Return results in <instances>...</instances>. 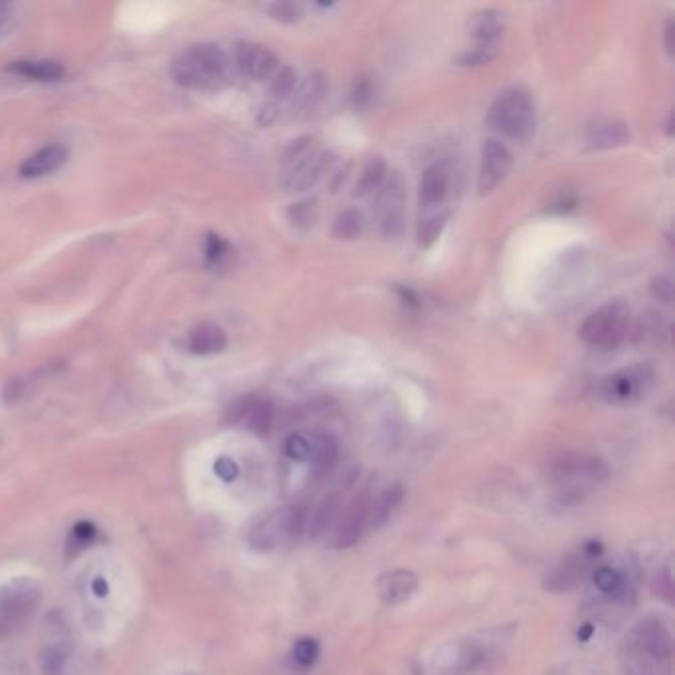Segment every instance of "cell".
<instances>
[{"instance_id":"cell-1","label":"cell","mask_w":675,"mask_h":675,"mask_svg":"<svg viewBox=\"0 0 675 675\" xmlns=\"http://www.w3.org/2000/svg\"><path fill=\"white\" fill-rule=\"evenodd\" d=\"M608 474V466L588 452H561L547 466V476L565 503L584 499L596 485L608 480Z\"/></svg>"},{"instance_id":"cell-2","label":"cell","mask_w":675,"mask_h":675,"mask_svg":"<svg viewBox=\"0 0 675 675\" xmlns=\"http://www.w3.org/2000/svg\"><path fill=\"white\" fill-rule=\"evenodd\" d=\"M230 72V60L216 44H194L183 50L171 64L175 84L187 90H212L220 86Z\"/></svg>"},{"instance_id":"cell-3","label":"cell","mask_w":675,"mask_h":675,"mask_svg":"<svg viewBox=\"0 0 675 675\" xmlns=\"http://www.w3.org/2000/svg\"><path fill=\"white\" fill-rule=\"evenodd\" d=\"M309 511L307 503H295L264 515L250 527L248 543L260 551H274L299 541L307 535Z\"/></svg>"},{"instance_id":"cell-4","label":"cell","mask_w":675,"mask_h":675,"mask_svg":"<svg viewBox=\"0 0 675 675\" xmlns=\"http://www.w3.org/2000/svg\"><path fill=\"white\" fill-rule=\"evenodd\" d=\"M42 602L40 586L30 579H14L0 588V640L26 630Z\"/></svg>"},{"instance_id":"cell-5","label":"cell","mask_w":675,"mask_h":675,"mask_svg":"<svg viewBox=\"0 0 675 675\" xmlns=\"http://www.w3.org/2000/svg\"><path fill=\"white\" fill-rule=\"evenodd\" d=\"M630 333V307L620 301H608L592 311L580 325V339L600 351L620 347Z\"/></svg>"},{"instance_id":"cell-6","label":"cell","mask_w":675,"mask_h":675,"mask_svg":"<svg viewBox=\"0 0 675 675\" xmlns=\"http://www.w3.org/2000/svg\"><path fill=\"white\" fill-rule=\"evenodd\" d=\"M487 125L515 141L527 139L535 129V103L521 88L505 90L487 111Z\"/></svg>"},{"instance_id":"cell-7","label":"cell","mask_w":675,"mask_h":675,"mask_svg":"<svg viewBox=\"0 0 675 675\" xmlns=\"http://www.w3.org/2000/svg\"><path fill=\"white\" fill-rule=\"evenodd\" d=\"M656 383V371L648 363H634L614 371L602 383L600 394L608 404L632 406L648 396Z\"/></svg>"},{"instance_id":"cell-8","label":"cell","mask_w":675,"mask_h":675,"mask_svg":"<svg viewBox=\"0 0 675 675\" xmlns=\"http://www.w3.org/2000/svg\"><path fill=\"white\" fill-rule=\"evenodd\" d=\"M290 169L284 177V187L288 193H303L317 185L331 163V153L327 151H311V139L303 137L293 141L286 155Z\"/></svg>"},{"instance_id":"cell-9","label":"cell","mask_w":675,"mask_h":675,"mask_svg":"<svg viewBox=\"0 0 675 675\" xmlns=\"http://www.w3.org/2000/svg\"><path fill=\"white\" fill-rule=\"evenodd\" d=\"M369 501H371V495L363 493L355 497L347 505V509L337 513L333 525L327 531L329 533L327 543L331 549H349L355 543H359V539L367 533Z\"/></svg>"},{"instance_id":"cell-10","label":"cell","mask_w":675,"mask_h":675,"mask_svg":"<svg viewBox=\"0 0 675 675\" xmlns=\"http://www.w3.org/2000/svg\"><path fill=\"white\" fill-rule=\"evenodd\" d=\"M513 155L509 147L497 139H487L480 153V171H478V191L482 196L493 193L511 173Z\"/></svg>"},{"instance_id":"cell-11","label":"cell","mask_w":675,"mask_h":675,"mask_svg":"<svg viewBox=\"0 0 675 675\" xmlns=\"http://www.w3.org/2000/svg\"><path fill=\"white\" fill-rule=\"evenodd\" d=\"M377 216L379 230L386 238H394L402 232L404 224V185L402 179L394 173L383 183L377 196Z\"/></svg>"},{"instance_id":"cell-12","label":"cell","mask_w":675,"mask_h":675,"mask_svg":"<svg viewBox=\"0 0 675 675\" xmlns=\"http://www.w3.org/2000/svg\"><path fill=\"white\" fill-rule=\"evenodd\" d=\"M600 545H586L577 553L569 555L559 567H555L547 579H545V588L551 592H569L577 588L586 573L590 571V565L594 557H598Z\"/></svg>"},{"instance_id":"cell-13","label":"cell","mask_w":675,"mask_h":675,"mask_svg":"<svg viewBox=\"0 0 675 675\" xmlns=\"http://www.w3.org/2000/svg\"><path fill=\"white\" fill-rule=\"evenodd\" d=\"M234 62H236V68L246 78L256 80V82L274 78V74L280 70V62L276 54H272L266 46H260L254 42L236 44Z\"/></svg>"},{"instance_id":"cell-14","label":"cell","mask_w":675,"mask_h":675,"mask_svg":"<svg viewBox=\"0 0 675 675\" xmlns=\"http://www.w3.org/2000/svg\"><path fill=\"white\" fill-rule=\"evenodd\" d=\"M274 416H276L274 404L266 398H256V396H246L230 408V422L244 424L248 430L260 436L272 430Z\"/></svg>"},{"instance_id":"cell-15","label":"cell","mask_w":675,"mask_h":675,"mask_svg":"<svg viewBox=\"0 0 675 675\" xmlns=\"http://www.w3.org/2000/svg\"><path fill=\"white\" fill-rule=\"evenodd\" d=\"M485 660L482 648L474 642H460L446 646L436 658L440 675H466L476 672Z\"/></svg>"},{"instance_id":"cell-16","label":"cell","mask_w":675,"mask_h":675,"mask_svg":"<svg viewBox=\"0 0 675 675\" xmlns=\"http://www.w3.org/2000/svg\"><path fill=\"white\" fill-rule=\"evenodd\" d=\"M452 187V167L448 161L430 165L420 181V206L438 208L446 202Z\"/></svg>"},{"instance_id":"cell-17","label":"cell","mask_w":675,"mask_h":675,"mask_svg":"<svg viewBox=\"0 0 675 675\" xmlns=\"http://www.w3.org/2000/svg\"><path fill=\"white\" fill-rule=\"evenodd\" d=\"M68 161V149L64 145H48L34 155H30L20 165L22 179H40L50 173H56Z\"/></svg>"},{"instance_id":"cell-18","label":"cell","mask_w":675,"mask_h":675,"mask_svg":"<svg viewBox=\"0 0 675 675\" xmlns=\"http://www.w3.org/2000/svg\"><path fill=\"white\" fill-rule=\"evenodd\" d=\"M309 442L311 450L307 464L315 476H325L337 464L339 444L329 432H309Z\"/></svg>"},{"instance_id":"cell-19","label":"cell","mask_w":675,"mask_h":675,"mask_svg":"<svg viewBox=\"0 0 675 675\" xmlns=\"http://www.w3.org/2000/svg\"><path fill=\"white\" fill-rule=\"evenodd\" d=\"M226 343H228L226 331L220 325H216V323H200L189 333L187 349L193 355L206 357V355L222 353L226 349Z\"/></svg>"},{"instance_id":"cell-20","label":"cell","mask_w":675,"mask_h":675,"mask_svg":"<svg viewBox=\"0 0 675 675\" xmlns=\"http://www.w3.org/2000/svg\"><path fill=\"white\" fill-rule=\"evenodd\" d=\"M470 32L476 40V46H497L505 32V14L495 8L478 12L470 24Z\"/></svg>"},{"instance_id":"cell-21","label":"cell","mask_w":675,"mask_h":675,"mask_svg":"<svg viewBox=\"0 0 675 675\" xmlns=\"http://www.w3.org/2000/svg\"><path fill=\"white\" fill-rule=\"evenodd\" d=\"M418 588V577L412 571H390L379 580V592L386 604H400L408 600Z\"/></svg>"},{"instance_id":"cell-22","label":"cell","mask_w":675,"mask_h":675,"mask_svg":"<svg viewBox=\"0 0 675 675\" xmlns=\"http://www.w3.org/2000/svg\"><path fill=\"white\" fill-rule=\"evenodd\" d=\"M404 497V489L400 485L386 487L379 495L371 497L369 501V521H367V533L377 531L385 525L388 517L394 513V509L400 505Z\"/></svg>"},{"instance_id":"cell-23","label":"cell","mask_w":675,"mask_h":675,"mask_svg":"<svg viewBox=\"0 0 675 675\" xmlns=\"http://www.w3.org/2000/svg\"><path fill=\"white\" fill-rule=\"evenodd\" d=\"M8 72L36 82H58L66 76L64 66L56 60H20L12 62Z\"/></svg>"},{"instance_id":"cell-24","label":"cell","mask_w":675,"mask_h":675,"mask_svg":"<svg viewBox=\"0 0 675 675\" xmlns=\"http://www.w3.org/2000/svg\"><path fill=\"white\" fill-rule=\"evenodd\" d=\"M630 139V129L624 121H602L594 125L588 133V145L592 149H616L626 145Z\"/></svg>"},{"instance_id":"cell-25","label":"cell","mask_w":675,"mask_h":675,"mask_svg":"<svg viewBox=\"0 0 675 675\" xmlns=\"http://www.w3.org/2000/svg\"><path fill=\"white\" fill-rule=\"evenodd\" d=\"M70 654H72V646L64 636L60 640L46 644L40 656V668L44 675H64Z\"/></svg>"},{"instance_id":"cell-26","label":"cell","mask_w":675,"mask_h":675,"mask_svg":"<svg viewBox=\"0 0 675 675\" xmlns=\"http://www.w3.org/2000/svg\"><path fill=\"white\" fill-rule=\"evenodd\" d=\"M388 175V167L383 157H373L367 167L363 169L361 179L355 185V196H367L379 191L383 187Z\"/></svg>"},{"instance_id":"cell-27","label":"cell","mask_w":675,"mask_h":675,"mask_svg":"<svg viewBox=\"0 0 675 675\" xmlns=\"http://www.w3.org/2000/svg\"><path fill=\"white\" fill-rule=\"evenodd\" d=\"M365 228V218L355 208H345L337 214L333 222V236L339 240H355Z\"/></svg>"},{"instance_id":"cell-28","label":"cell","mask_w":675,"mask_h":675,"mask_svg":"<svg viewBox=\"0 0 675 675\" xmlns=\"http://www.w3.org/2000/svg\"><path fill=\"white\" fill-rule=\"evenodd\" d=\"M448 224V212H432L418 222L416 238L422 248H430L444 232Z\"/></svg>"},{"instance_id":"cell-29","label":"cell","mask_w":675,"mask_h":675,"mask_svg":"<svg viewBox=\"0 0 675 675\" xmlns=\"http://www.w3.org/2000/svg\"><path fill=\"white\" fill-rule=\"evenodd\" d=\"M230 254H232L230 244L222 236H218L214 232L206 234V238H204V260H206L208 266H212V268L224 266L228 262Z\"/></svg>"},{"instance_id":"cell-30","label":"cell","mask_w":675,"mask_h":675,"mask_svg":"<svg viewBox=\"0 0 675 675\" xmlns=\"http://www.w3.org/2000/svg\"><path fill=\"white\" fill-rule=\"evenodd\" d=\"M319 206L317 200H301L297 204H291L288 210L290 222L295 228H311L317 220Z\"/></svg>"},{"instance_id":"cell-31","label":"cell","mask_w":675,"mask_h":675,"mask_svg":"<svg viewBox=\"0 0 675 675\" xmlns=\"http://www.w3.org/2000/svg\"><path fill=\"white\" fill-rule=\"evenodd\" d=\"M497 56V46H474L472 50L462 52L456 62L464 68H478L489 64Z\"/></svg>"},{"instance_id":"cell-32","label":"cell","mask_w":675,"mask_h":675,"mask_svg":"<svg viewBox=\"0 0 675 675\" xmlns=\"http://www.w3.org/2000/svg\"><path fill=\"white\" fill-rule=\"evenodd\" d=\"M594 584H596V588H598L600 592L610 594V596H620L622 590H624L622 577H620L616 571L608 569V567H602V569H598V571L594 573Z\"/></svg>"},{"instance_id":"cell-33","label":"cell","mask_w":675,"mask_h":675,"mask_svg":"<svg viewBox=\"0 0 675 675\" xmlns=\"http://www.w3.org/2000/svg\"><path fill=\"white\" fill-rule=\"evenodd\" d=\"M284 450H286V454L290 456L291 460H295V462H307L309 460V450H311L309 432L291 434L290 438L286 440Z\"/></svg>"},{"instance_id":"cell-34","label":"cell","mask_w":675,"mask_h":675,"mask_svg":"<svg viewBox=\"0 0 675 675\" xmlns=\"http://www.w3.org/2000/svg\"><path fill=\"white\" fill-rule=\"evenodd\" d=\"M319 658V644L311 638H301L295 646H293V660L301 666V668H309L315 664V660Z\"/></svg>"},{"instance_id":"cell-35","label":"cell","mask_w":675,"mask_h":675,"mask_svg":"<svg viewBox=\"0 0 675 675\" xmlns=\"http://www.w3.org/2000/svg\"><path fill=\"white\" fill-rule=\"evenodd\" d=\"M295 82H297V74L293 68L290 66L280 68L272 80V94L278 97L291 96V92L295 90Z\"/></svg>"},{"instance_id":"cell-36","label":"cell","mask_w":675,"mask_h":675,"mask_svg":"<svg viewBox=\"0 0 675 675\" xmlns=\"http://www.w3.org/2000/svg\"><path fill=\"white\" fill-rule=\"evenodd\" d=\"M96 535V527H94L92 523L84 521V523L76 525V529H74V533H72V539H70V547H74V549H78V551H80V549H86L88 545L94 543Z\"/></svg>"},{"instance_id":"cell-37","label":"cell","mask_w":675,"mask_h":675,"mask_svg":"<svg viewBox=\"0 0 675 675\" xmlns=\"http://www.w3.org/2000/svg\"><path fill=\"white\" fill-rule=\"evenodd\" d=\"M266 10L280 22H288V24H293L301 18V8L297 4H291V2H276V4H270L266 6Z\"/></svg>"},{"instance_id":"cell-38","label":"cell","mask_w":675,"mask_h":675,"mask_svg":"<svg viewBox=\"0 0 675 675\" xmlns=\"http://www.w3.org/2000/svg\"><path fill=\"white\" fill-rule=\"evenodd\" d=\"M652 293L656 299L664 301V303H672L674 299V286H672V280L666 278V276H658L654 282H652Z\"/></svg>"},{"instance_id":"cell-39","label":"cell","mask_w":675,"mask_h":675,"mask_svg":"<svg viewBox=\"0 0 675 675\" xmlns=\"http://www.w3.org/2000/svg\"><path fill=\"white\" fill-rule=\"evenodd\" d=\"M656 592L666 596L668 600H672V594H674V579H672V569L666 567L664 571H660L658 575V580H656Z\"/></svg>"},{"instance_id":"cell-40","label":"cell","mask_w":675,"mask_h":675,"mask_svg":"<svg viewBox=\"0 0 675 675\" xmlns=\"http://www.w3.org/2000/svg\"><path fill=\"white\" fill-rule=\"evenodd\" d=\"M216 474H218L220 478H224V480H234L236 474H238V468H236V464H234L232 460L220 458V460L216 462Z\"/></svg>"},{"instance_id":"cell-41","label":"cell","mask_w":675,"mask_h":675,"mask_svg":"<svg viewBox=\"0 0 675 675\" xmlns=\"http://www.w3.org/2000/svg\"><path fill=\"white\" fill-rule=\"evenodd\" d=\"M371 96H373V88L367 80H361L357 84V90H355V103L357 105H365L367 101H371Z\"/></svg>"},{"instance_id":"cell-42","label":"cell","mask_w":675,"mask_h":675,"mask_svg":"<svg viewBox=\"0 0 675 675\" xmlns=\"http://www.w3.org/2000/svg\"><path fill=\"white\" fill-rule=\"evenodd\" d=\"M12 16V6L6 2H0V32L6 28V24L10 22Z\"/></svg>"},{"instance_id":"cell-43","label":"cell","mask_w":675,"mask_h":675,"mask_svg":"<svg viewBox=\"0 0 675 675\" xmlns=\"http://www.w3.org/2000/svg\"><path fill=\"white\" fill-rule=\"evenodd\" d=\"M674 22L672 20H668V24H666V32H664V42H666V48H668V52H674Z\"/></svg>"},{"instance_id":"cell-44","label":"cell","mask_w":675,"mask_h":675,"mask_svg":"<svg viewBox=\"0 0 675 675\" xmlns=\"http://www.w3.org/2000/svg\"><path fill=\"white\" fill-rule=\"evenodd\" d=\"M189 675H193V674H189Z\"/></svg>"}]
</instances>
